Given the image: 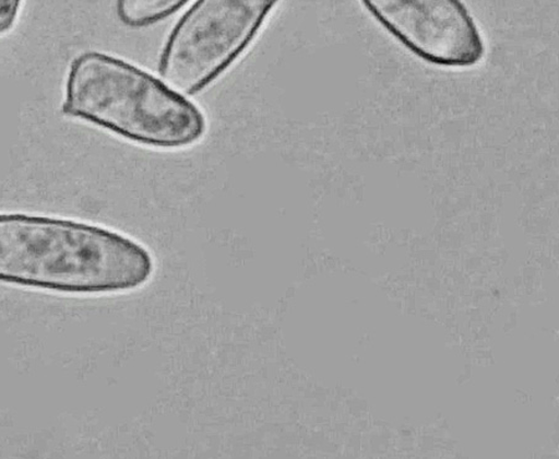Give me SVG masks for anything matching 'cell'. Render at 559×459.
Listing matches in <instances>:
<instances>
[{"instance_id":"obj_1","label":"cell","mask_w":559,"mask_h":459,"mask_svg":"<svg viewBox=\"0 0 559 459\" xmlns=\"http://www.w3.org/2000/svg\"><path fill=\"white\" fill-rule=\"evenodd\" d=\"M155 260L139 242L84 222L0 213V282L68 294L139 290Z\"/></svg>"},{"instance_id":"obj_2","label":"cell","mask_w":559,"mask_h":459,"mask_svg":"<svg viewBox=\"0 0 559 459\" xmlns=\"http://www.w3.org/2000/svg\"><path fill=\"white\" fill-rule=\"evenodd\" d=\"M61 110L155 149L192 146L206 129L202 111L164 80L98 51L80 54L71 61Z\"/></svg>"},{"instance_id":"obj_3","label":"cell","mask_w":559,"mask_h":459,"mask_svg":"<svg viewBox=\"0 0 559 459\" xmlns=\"http://www.w3.org/2000/svg\"><path fill=\"white\" fill-rule=\"evenodd\" d=\"M278 2L195 0L168 35L159 76L179 94H200L250 47Z\"/></svg>"},{"instance_id":"obj_4","label":"cell","mask_w":559,"mask_h":459,"mask_svg":"<svg viewBox=\"0 0 559 459\" xmlns=\"http://www.w3.org/2000/svg\"><path fill=\"white\" fill-rule=\"evenodd\" d=\"M412 56L440 69H472L486 56L479 24L463 0H359Z\"/></svg>"},{"instance_id":"obj_5","label":"cell","mask_w":559,"mask_h":459,"mask_svg":"<svg viewBox=\"0 0 559 459\" xmlns=\"http://www.w3.org/2000/svg\"><path fill=\"white\" fill-rule=\"evenodd\" d=\"M188 0H117L116 13L129 28L146 26L165 21L175 14Z\"/></svg>"},{"instance_id":"obj_6","label":"cell","mask_w":559,"mask_h":459,"mask_svg":"<svg viewBox=\"0 0 559 459\" xmlns=\"http://www.w3.org/2000/svg\"><path fill=\"white\" fill-rule=\"evenodd\" d=\"M22 4L23 0H0V35L12 31Z\"/></svg>"}]
</instances>
